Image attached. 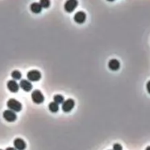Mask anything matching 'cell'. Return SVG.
Instances as JSON below:
<instances>
[{"mask_svg":"<svg viewBox=\"0 0 150 150\" xmlns=\"http://www.w3.org/2000/svg\"><path fill=\"white\" fill-rule=\"evenodd\" d=\"M7 105L9 109L14 112H19L22 109V105L20 102L16 100V99H10L7 103Z\"/></svg>","mask_w":150,"mask_h":150,"instance_id":"obj_1","label":"cell"},{"mask_svg":"<svg viewBox=\"0 0 150 150\" xmlns=\"http://www.w3.org/2000/svg\"><path fill=\"white\" fill-rule=\"evenodd\" d=\"M32 100L34 103L41 104L44 101V96L41 91L36 89L32 93Z\"/></svg>","mask_w":150,"mask_h":150,"instance_id":"obj_2","label":"cell"},{"mask_svg":"<svg viewBox=\"0 0 150 150\" xmlns=\"http://www.w3.org/2000/svg\"><path fill=\"white\" fill-rule=\"evenodd\" d=\"M28 80L31 81H37L41 78V73L40 71L37 70H32L28 72L27 75Z\"/></svg>","mask_w":150,"mask_h":150,"instance_id":"obj_3","label":"cell"},{"mask_svg":"<svg viewBox=\"0 0 150 150\" xmlns=\"http://www.w3.org/2000/svg\"><path fill=\"white\" fill-rule=\"evenodd\" d=\"M75 106V102L73 99H68L67 100L64 101L61 106V109L65 113H68L73 109Z\"/></svg>","mask_w":150,"mask_h":150,"instance_id":"obj_4","label":"cell"},{"mask_svg":"<svg viewBox=\"0 0 150 150\" xmlns=\"http://www.w3.org/2000/svg\"><path fill=\"white\" fill-rule=\"evenodd\" d=\"M3 117L6 121L9 122H13L16 121L17 119L16 114L11 110H6L3 112Z\"/></svg>","mask_w":150,"mask_h":150,"instance_id":"obj_5","label":"cell"},{"mask_svg":"<svg viewBox=\"0 0 150 150\" xmlns=\"http://www.w3.org/2000/svg\"><path fill=\"white\" fill-rule=\"evenodd\" d=\"M77 5H78L77 1H75V0H70V1H67L66 3L65 4V11L68 12V13H72V12L76 8Z\"/></svg>","mask_w":150,"mask_h":150,"instance_id":"obj_6","label":"cell"},{"mask_svg":"<svg viewBox=\"0 0 150 150\" xmlns=\"http://www.w3.org/2000/svg\"><path fill=\"white\" fill-rule=\"evenodd\" d=\"M13 144H14L15 149L16 150H24L26 147L25 141L21 139H15Z\"/></svg>","mask_w":150,"mask_h":150,"instance_id":"obj_7","label":"cell"},{"mask_svg":"<svg viewBox=\"0 0 150 150\" xmlns=\"http://www.w3.org/2000/svg\"><path fill=\"white\" fill-rule=\"evenodd\" d=\"M7 89L10 91L11 92H18V89H19V85L16 83V81L15 80H10L7 84Z\"/></svg>","mask_w":150,"mask_h":150,"instance_id":"obj_8","label":"cell"},{"mask_svg":"<svg viewBox=\"0 0 150 150\" xmlns=\"http://www.w3.org/2000/svg\"><path fill=\"white\" fill-rule=\"evenodd\" d=\"M20 87L24 90L25 92H30L32 89V85L31 84L30 81H27V80H21L20 81Z\"/></svg>","mask_w":150,"mask_h":150,"instance_id":"obj_9","label":"cell"},{"mask_svg":"<svg viewBox=\"0 0 150 150\" xmlns=\"http://www.w3.org/2000/svg\"><path fill=\"white\" fill-rule=\"evenodd\" d=\"M86 16L85 13L82 11H79L76 13L74 16V20L78 24H83L85 21Z\"/></svg>","mask_w":150,"mask_h":150,"instance_id":"obj_10","label":"cell"},{"mask_svg":"<svg viewBox=\"0 0 150 150\" xmlns=\"http://www.w3.org/2000/svg\"><path fill=\"white\" fill-rule=\"evenodd\" d=\"M108 68L110 70L113 71H116L120 69V63L117 59H111L108 62Z\"/></svg>","mask_w":150,"mask_h":150,"instance_id":"obj_11","label":"cell"},{"mask_svg":"<svg viewBox=\"0 0 150 150\" xmlns=\"http://www.w3.org/2000/svg\"><path fill=\"white\" fill-rule=\"evenodd\" d=\"M30 9L31 11L34 13H36V14L40 13L42 11V7H41V5L39 3H32L31 5Z\"/></svg>","mask_w":150,"mask_h":150,"instance_id":"obj_12","label":"cell"},{"mask_svg":"<svg viewBox=\"0 0 150 150\" xmlns=\"http://www.w3.org/2000/svg\"><path fill=\"white\" fill-rule=\"evenodd\" d=\"M49 111L52 113H57L59 111V105L58 104H57L54 102H51L50 103L49 105Z\"/></svg>","mask_w":150,"mask_h":150,"instance_id":"obj_13","label":"cell"},{"mask_svg":"<svg viewBox=\"0 0 150 150\" xmlns=\"http://www.w3.org/2000/svg\"><path fill=\"white\" fill-rule=\"evenodd\" d=\"M65 101V99L64 97L61 96V95H56L53 97V102L56 103L57 104H61L63 103Z\"/></svg>","mask_w":150,"mask_h":150,"instance_id":"obj_14","label":"cell"},{"mask_svg":"<svg viewBox=\"0 0 150 150\" xmlns=\"http://www.w3.org/2000/svg\"><path fill=\"white\" fill-rule=\"evenodd\" d=\"M11 76L14 80H20L21 78V73L20 71L14 70L12 72Z\"/></svg>","mask_w":150,"mask_h":150,"instance_id":"obj_15","label":"cell"},{"mask_svg":"<svg viewBox=\"0 0 150 150\" xmlns=\"http://www.w3.org/2000/svg\"><path fill=\"white\" fill-rule=\"evenodd\" d=\"M40 5H41V7L43 8H48L50 6V1L49 0H41L40 1Z\"/></svg>","mask_w":150,"mask_h":150,"instance_id":"obj_16","label":"cell"},{"mask_svg":"<svg viewBox=\"0 0 150 150\" xmlns=\"http://www.w3.org/2000/svg\"><path fill=\"white\" fill-rule=\"evenodd\" d=\"M113 150H122V147L120 144H115L113 146Z\"/></svg>","mask_w":150,"mask_h":150,"instance_id":"obj_17","label":"cell"},{"mask_svg":"<svg viewBox=\"0 0 150 150\" xmlns=\"http://www.w3.org/2000/svg\"><path fill=\"white\" fill-rule=\"evenodd\" d=\"M147 89L149 93L150 94V81H148V83L147 84Z\"/></svg>","mask_w":150,"mask_h":150,"instance_id":"obj_18","label":"cell"},{"mask_svg":"<svg viewBox=\"0 0 150 150\" xmlns=\"http://www.w3.org/2000/svg\"><path fill=\"white\" fill-rule=\"evenodd\" d=\"M5 150H16L15 148H13V147H8V148H7Z\"/></svg>","mask_w":150,"mask_h":150,"instance_id":"obj_19","label":"cell"},{"mask_svg":"<svg viewBox=\"0 0 150 150\" xmlns=\"http://www.w3.org/2000/svg\"><path fill=\"white\" fill-rule=\"evenodd\" d=\"M146 150H150V146H149V147H147V149H146Z\"/></svg>","mask_w":150,"mask_h":150,"instance_id":"obj_20","label":"cell"},{"mask_svg":"<svg viewBox=\"0 0 150 150\" xmlns=\"http://www.w3.org/2000/svg\"><path fill=\"white\" fill-rule=\"evenodd\" d=\"M0 150H2V149H0Z\"/></svg>","mask_w":150,"mask_h":150,"instance_id":"obj_21","label":"cell"}]
</instances>
